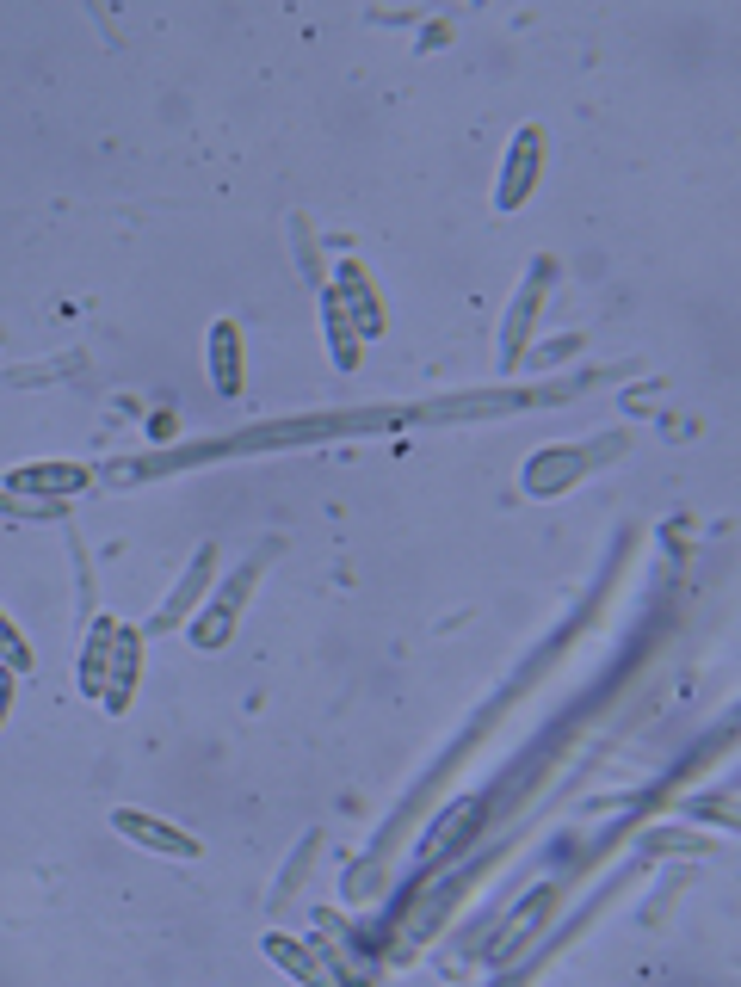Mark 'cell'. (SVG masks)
Returning a JSON list of instances; mask_svg holds the SVG:
<instances>
[{
	"label": "cell",
	"instance_id": "cell-6",
	"mask_svg": "<svg viewBox=\"0 0 741 987\" xmlns=\"http://www.w3.org/2000/svg\"><path fill=\"white\" fill-rule=\"evenodd\" d=\"M272 957H278V963H285V969H297V975H315V969H309V957H303V950H291V944H278V938H272Z\"/></svg>",
	"mask_w": 741,
	"mask_h": 987
},
{
	"label": "cell",
	"instance_id": "cell-5",
	"mask_svg": "<svg viewBox=\"0 0 741 987\" xmlns=\"http://www.w3.org/2000/svg\"><path fill=\"white\" fill-rule=\"evenodd\" d=\"M217 383L235 389V327H217Z\"/></svg>",
	"mask_w": 741,
	"mask_h": 987
},
{
	"label": "cell",
	"instance_id": "cell-2",
	"mask_svg": "<svg viewBox=\"0 0 741 987\" xmlns=\"http://www.w3.org/2000/svg\"><path fill=\"white\" fill-rule=\"evenodd\" d=\"M538 130H519V155H513V167H507V179H501V204L513 210L519 198H525V186H532V161H538Z\"/></svg>",
	"mask_w": 741,
	"mask_h": 987
},
{
	"label": "cell",
	"instance_id": "cell-4",
	"mask_svg": "<svg viewBox=\"0 0 741 987\" xmlns=\"http://www.w3.org/2000/svg\"><path fill=\"white\" fill-rule=\"evenodd\" d=\"M204 568H210V556H198V562H192V574H186V587H180V593H173V605L161 611V624H173V617H180V611H186V605L198 599V587H204Z\"/></svg>",
	"mask_w": 741,
	"mask_h": 987
},
{
	"label": "cell",
	"instance_id": "cell-3",
	"mask_svg": "<svg viewBox=\"0 0 741 987\" xmlns=\"http://www.w3.org/2000/svg\"><path fill=\"white\" fill-rule=\"evenodd\" d=\"M470 821H476V802H457V809H451V815L433 827V839H427V858H439V852L451 846V833H457V827H470Z\"/></svg>",
	"mask_w": 741,
	"mask_h": 987
},
{
	"label": "cell",
	"instance_id": "cell-1",
	"mask_svg": "<svg viewBox=\"0 0 741 987\" xmlns=\"http://www.w3.org/2000/svg\"><path fill=\"white\" fill-rule=\"evenodd\" d=\"M112 827H118V833H130L136 846H149V852H167V858H198V839L173 833V827H161V821H143V815H130V809H118V815H112Z\"/></svg>",
	"mask_w": 741,
	"mask_h": 987
}]
</instances>
